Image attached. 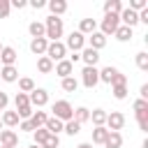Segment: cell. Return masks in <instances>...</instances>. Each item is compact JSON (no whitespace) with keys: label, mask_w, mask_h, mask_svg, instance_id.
<instances>
[{"label":"cell","mask_w":148,"mask_h":148,"mask_svg":"<svg viewBox=\"0 0 148 148\" xmlns=\"http://www.w3.org/2000/svg\"><path fill=\"white\" fill-rule=\"evenodd\" d=\"M44 30H46L44 37H46L49 42H60L62 30H65L62 18H60V16H46V21H44Z\"/></svg>","instance_id":"6da1fadb"},{"label":"cell","mask_w":148,"mask_h":148,"mask_svg":"<svg viewBox=\"0 0 148 148\" xmlns=\"http://www.w3.org/2000/svg\"><path fill=\"white\" fill-rule=\"evenodd\" d=\"M51 111H53V118H58V120H62V123L72 120V116H74V106H72L67 99H58V102H53Z\"/></svg>","instance_id":"7a4b0ae2"},{"label":"cell","mask_w":148,"mask_h":148,"mask_svg":"<svg viewBox=\"0 0 148 148\" xmlns=\"http://www.w3.org/2000/svg\"><path fill=\"white\" fill-rule=\"evenodd\" d=\"M62 44H65V49H67V51H72V53H81V49L86 46V37H83L79 30H72Z\"/></svg>","instance_id":"3957f363"},{"label":"cell","mask_w":148,"mask_h":148,"mask_svg":"<svg viewBox=\"0 0 148 148\" xmlns=\"http://www.w3.org/2000/svg\"><path fill=\"white\" fill-rule=\"evenodd\" d=\"M51 62H60V60H65V56H67V49H65V44L62 42H49V46H46V53H44Z\"/></svg>","instance_id":"277c9868"},{"label":"cell","mask_w":148,"mask_h":148,"mask_svg":"<svg viewBox=\"0 0 148 148\" xmlns=\"http://www.w3.org/2000/svg\"><path fill=\"white\" fill-rule=\"evenodd\" d=\"M118 25H120L118 14H104V18H102V23H99V32H102L104 37H109V35H113V32L118 30Z\"/></svg>","instance_id":"5b68a950"},{"label":"cell","mask_w":148,"mask_h":148,"mask_svg":"<svg viewBox=\"0 0 148 148\" xmlns=\"http://www.w3.org/2000/svg\"><path fill=\"white\" fill-rule=\"evenodd\" d=\"M123 125H125V116H123L120 111H111V113H106V123H104V127H106L109 132H120Z\"/></svg>","instance_id":"8992f818"},{"label":"cell","mask_w":148,"mask_h":148,"mask_svg":"<svg viewBox=\"0 0 148 148\" xmlns=\"http://www.w3.org/2000/svg\"><path fill=\"white\" fill-rule=\"evenodd\" d=\"M81 83H83L86 88H95V86L99 83V69H97V67H83V72H81Z\"/></svg>","instance_id":"52a82bcc"},{"label":"cell","mask_w":148,"mask_h":148,"mask_svg":"<svg viewBox=\"0 0 148 148\" xmlns=\"http://www.w3.org/2000/svg\"><path fill=\"white\" fill-rule=\"evenodd\" d=\"M28 99H30V106L42 109V106H46V104H49V92H46L44 88H35V90L28 95Z\"/></svg>","instance_id":"ba28073f"},{"label":"cell","mask_w":148,"mask_h":148,"mask_svg":"<svg viewBox=\"0 0 148 148\" xmlns=\"http://www.w3.org/2000/svg\"><path fill=\"white\" fill-rule=\"evenodd\" d=\"M118 18H120V25H127V28H132V30H134V25L139 23V14L132 12L130 7H123V12L118 14Z\"/></svg>","instance_id":"9c48e42d"},{"label":"cell","mask_w":148,"mask_h":148,"mask_svg":"<svg viewBox=\"0 0 148 148\" xmlns=\"http://www.w3.org/2000/svg\"><path fill=\"white\" fill-rule=\"evenodd\" d=\"M79 56H81V60L86 62V67H97V62H99V51H95V49H90V46H83Z\"/></svg>","instance_id":"30bf717a"},{"label":"cell","mask_w":148,"mask_h":148,"mask_svg":"<svg viewBox=\"0 0 148 148\" xmlns=\"http://www.w3.org/2000/svg\"><path fill=\"white\" fill-rule=\"evenodd\" d=\"M0 146L2 148H16L18 146V134L14 130H2L0 132Z\"/></svg>","instance_id":"8fae6325"},{"label":"cell","mask_w":148,"mask_h":148,"mask_svg":"<svg viewBox=\"0 0 148 148\" xmlns=\"http://www.w3.org/2000/svg\"><path fill=\"white\" fill-rule=\"evenodd\" d=\"M16 49H12V46H2V51H0V62H2V67H9V65H14L16 62Z\"/></svg>","instance_id":"7c38bea8"},{"label":"cell","mask_w":148,"mask_h":148,"mask_svg":"<svg viewBox=\"0 0 148 148\" xmlns=\"http://www.w3.org/2000/svg\"><path fill=\"white\" fill-rule=\"evenodd\" d=\"M53 69H56V74L60 76V79H67V76H72V72H74V65L65 58V60H60V62H56L53 65Z\"/></svg>","instance_id":"4fadbf2b"},{"label":"cell","mask_w":148,"mask_h":148,"mask_svg":"<svg viewBox=\"0 0 148 148\" xmlns=\"http://www.w3.org/2000/svg\"><path fill=\"white\" fill-rule=\"evenodd\" d=\"M88 46H90V49H95V51H99V49H104V46H106V37H104L99 30H95L92 35H88Z\"/></svg>","instance_id":"5bb4252c"},{"label":"cell","mask_w":148,"mask_h":148,"mask_svg":"<svg viewBox=\"0 0 148 148\" xmlns=\"http://www.w3.org/2000/svg\"><path fill=\"white\" fill-rule=\"evenodd\" d=\"M0 79H2V81H7V83H14V81H18V69H16V65L0 67Z\"/></svg>","instance_id":"9a60e30c"},{"label":"cell","mask_w":148,"mask_h":148,"mask_svg":"<svg viewBox=\"0 0 148 148\" xmlns=\"http://www.w3.org/2000/svg\"><path fill=\"white\" fill-rule=\"evenodd\" d=\"M95 30H97V21H95V18H81V21H79V32H81L83 37H86V35H92Z\"/></svg>","instance_id":"2e32d148"},{"label":"cell","mask_w":148,"mask_h":148,"mask_svg":"<svg viewBox=\"0 0 148 148\" xmlns=\"http://www.w3.org/2000/svg\"><path fill=\"white\" fill-rule=\"evenodd\" d=\"M46 46H49V39H46V37H37V39L30 42V51H32L35 56H44V53H46Z\"/></svg>","instance_id":"e0dca14e"},{"label":"cell","mask_w":148,"mask_h":148,"mask_svg":"<svg viewBox=\"0 0 148 148\" xmlns=\"http://www.w3.org/2000/svg\"><path fill=\"white\" fill-rule=\"evenodd\" d=\"M62 127H65V123L58 120V118H53V116H49V120H46V125H44V130H46L49 134H56V136L62 132Z\"/></svg>","instance_id":"ac0fdd59"},{"label":"cell","mask_w":148,"mask_h":148,"mask_svg":"<svg viewBox=\"0 0 148 148\" xmlns=\"http://www.w3.org/2000/svg\"><path fill=\"white\" fill-rule=\"evenodd\" d=\"M46 7L51 9V16H60V14L67 12V2H65V0H49Z\"/></svg>","instance_id":"d6986e66"},{"label":"cell","mask_w":148,"mask_h":148,"mask_svg":"<svg viewBox=\"0 0 148 148\" xmlns=\"http://www.w3.org/2000/svg\"><path fill=\"white\" fill-rule=\"evenodd\" d=\"M0 120H2V125H5V127H16V125L21 123V118H18V113H16V111H2Z\"/></svg>","instance_id":"ffe728a7"},{"label":"cell","mask_w":148,"mask_h":148,"mask_svg":"<svg viewBox=\"0 0 148 148\" xmlns=\"http://www.w3.org/2000/svg\"><path fill=\"white\" fill-rule=\"evenodd\" d=\"M46 120H49V113H46V111H32V116H30V123H32L35 130H37V127H44Z\"/></svg>","instance_id":"44dd1931"},{"label":"cell","mask_w":148,"mask_h":148,"mask_svg":"<svg viewBox=\"0 0 148 148\" xmlns=\"http://www.w3.org/2000/svg\"><path fill=\"white\" fill-rule=\"evenodd\" d=\"M90 120H92L95 127H104V123H106V111H104V109H92V111H90Z\"/></svg>","instance_id":"7402d4cb"},{"label":"cell","mask_w":148,"mask_h":148,"mask_svg":"<svg viewBox=\"0 0 148 148\" xmlns=\"http://www.w3.org/2000/svg\"><path fill=\"white\" fill-rule=\"evenodd\" d=\"M123 146V134L120 132H109L106 141H104V148H120Z\"/></svg>","instance_id":"603a6c76"},{"label":"cell","mask_w":148,"mask_h":148,"mask_svg":"<svg viewBox=\"0 0 148 148\" xmlns=\"http://www.w3.org/2000/svg\"><path fill=\"white\" fill-rule=\"evenodd\" d=\"M72 120H76L79 125L88 123V120H90V109H86V106H79V109H74V116H72Z\"/></svg>","instance_id":"cb8c5ba5"},{"label":"cell","mask_w":148,"mask_h":148,"mask_svg":"<svg viewBox=\"0 0 148 148\" xmlns=\"http://www.w3.org/2000/svg\"><path fill=\"white\" fill-rule=\"evenodd\" d=\"M28 32H30V37H32V39H37V37H44V35H46L44 23H39V21H32V23L28 25Z\"/></svg>","instance_id":"d4e9b609"},{"label":"cell","mask_w":148,"mask_h":148,"mask_svg":"<svg viewBox=\"0 0 148 148\" xmlns=\"http://www.w3.org/2000/svg\"><path fill=\"white\" fill-rule=\"evenodd\" d=\"M132 32H134L132 28H127V25H118V30L113 32V37H116L118 42H130V39H132Z\"/></svg>","instance_id":"484cf974"},{"label":"cell","mask_w":148,"mask_h":148,"mask_svg":"<svg viewBox=\"0 0 148 148\" xmlns=\"http://www.w3.org/2000/svg\"><path fill=\"white\" fill-rule=\"evenodd\" d=\"M116 74H118V69H116V67H111V65H109V67H102V69H99V81H104V83H109V86H111V81H113V76H116Z\"/></svg>","instance_id":"4316f807"},{"label":"cell","mask_w":148,"mask_h":148,"mask_svg":"<svg viewBox=\"0 0 148 148\" xmlns=\"http://www.w3.org/2000/svg\"><path fill=\"white\" fill-rule=\"evenodd\" d=\"M35 88H37V86H35V81H32L30 76H21V79H18V90H21V92L30 95Z\"/></svg>","instance_id":"83f0119b"},{"label":"cell","mask_w":148,"mask_h":148,"mask_svg":"<svg viewBox=\"0 0 148 148\" xmlns=\"http://www.w3.org/2000/svg\"><path fill=\"white\" fill-rule=\"evenodd\" d=\"M120 12H123L120 0H106L104 2V14H120Z\"/></svg>","instance_id":"f1b7e54d"},{"label":"cell","mask_w":148,"mask_h":148,"mask_svg":"<svg viewBox=\"0 0 148 148\" xmlns=\"http://www.w3.org/2000/svg\"><path fill=\"white\" fill-rule=\"evenodd\" d=\"M37 69H39L42 74H51V72H53V62H51L46 56H39V58H37Z\"/></svg>","instance_id":"f546056e"},{"label":"cell","mask_w":148,"mask_h":148,"mask_svg":"<svg viewBox=\"0 0 148 148\" xmlns=\"http://www.w3.org/2000/svg\"><path fill=\"white\" fill-rule=\"evenodd\" d=\"M106 136H109V130H106V127H95V130H92V143L104 146Z\"/></svg>","instance_id":"4dcf8cb0"},{"label":"cell","mask_w":148,"mask_h":148,"mask_svg":"<svg viewBox=\"0 0 148 148\" xmlns=\"http://www.w3.org/2000/svg\"><path fill=\"white\" fill-rule=\"evenodd\" d=\"M76 88H79V81H76L74 76L62 79V90H65V92H76Z\"/></svg>","instance_id":"1f68e13d"},{"label":"cell","mask_w":148,"mask_h":148,"mask_svg":"<svg viewBox=\"0 0 148 148\" xmlns=\"http://www.w3.org/2000/svg\"><path fill=\"white\" fill-rule=\"evenodd\" d=\"M62 132H67L69 136H76V134L81 132V125H79L76 120H67V123H65V127H62Z\"/></svg>","instance_id":"d6a6232c"},{"label":"cell","mask_w":148,"mask_h":148,"mask_svg":"<svg viewBox=\"0 0 148 148\" xmlns=\"http://www.w3.org/2000/svg\"><path fill=\"white\" fill-rule=\"evenodd\" d=\"M136 67H139L141 72H148V53H146V51L136 53Z\"/></svg>","instance_id":"836d02e7"},{"label":"cell","mask_w":148,"mask_h":148,"mask_svg":"<svg viewBox=\"0 0 148 148\" xmlns=\"http://www.w3.org/2000/svg\"><path fill=\"white\" fill-rule=\"evenodd\" d=\"M14 104H16V109H23V106H30V99H28V95H25V92H16Z\"/></svg>","instance_id":"e575fe53"},{"label":"cell","mask_w":148,"mask_h":148,"mask_svg":"<svg viewBox=\"0 0 148 148\" xmlns=\"http://www.w3.org/2000/svg\"><path fill=\"white\" fill-rule=\"evenodd\" d=\"M32 136H35V143H37V146H42V143L46 141V136H49V132H46L44 127H37V130L32 132Z\"/></svg>","instance_id":"d590c367"},{"label":"cell","mask_w":148,"mask_h":148,"mask_svg":"<svg viewBox=\"0 0 148 148\" xmlns=\"http://www.w3.org/2000/svg\"><path fill=\"white\" fill-rule=\"evenodd\" d=\"M111 92L116 99H125L127 97V86H111Z\"/></svg>","instance_id":"8d00e7d4"},{"label":"cell","mask_w":148,"mask_h":148,"mask_svg":"<svg viewBox=\"0 0 148 148\" xmlns=\"http://www.w3.org/2000/svg\"><path fill=\"white\" fill-rule=\"evenodd\" d=\"M58 146H60V139H58L56 134H49L46 141L42 143V148H58Z\"/></svg>","instance_id":"74e56055"},{"label":"cell","mask_w":148,"mask_h":148,"mask_svg":"<svg viewBox=\"0 0 148 148\" xmlns=\"http://www.w3.org/2000/svg\"><path fill=\"white\" fill-rule=\"evenodd\" d=\"M9 12H12L9 0H0V18H7V16H9Z\"/></svg>","instance_id":"f35d334b"},{"label":"cell","mask_w":148,"mask_h":148,"mask_svg":"<svg viewBox=\"0 0 148 148\" xmlns=\"http://www.w3.org/2000/svg\"><path fill=\"white\" fill-rule=\"evenodd\" d=\"M111 86H127V76H125L123 72H118V74L113 76V81H111Z\"/></svg>","instance_id":"ab89813d"},{"label":"cell","mask_w":148,"mask_h":148,"mask_svg":"<svg viewBox=\"0 0 148 148\" xmlns=\"http://www.w3.org/2000/svg\"><path fill=\"white\" fill-rule=\"evenodd\" d=\"M134 111H148V99H141V97H139V99L134 102Z\"/></svg>","instance_id":"60d3db41"},{"label":"cell","mask_w":148,"mask_h":148,"mask_svg":"<svg viewBox=\"0 0 148 148\" xmlns=\"http://www.w3.org/2000/svg\"><path fill=\"white\" fill-rule=\"evenodd\" d=\"M18 130H21V132H35V127H32L30 120H21V123H18Z\"/></svg>","instance_id":"b9f144b4"},{"label":"cell","mask_w":148,"mask_h":148,"mask_svg":"<svg viewBox=\"0 0 148 148\" xmlns=\"http://www.w3.org/2000/svg\"><path fill=\"white\" fill-rule=\"evenodd\" d=\"M28 5V0H9V7H14V9H23Z\"/></svg>","instance_id":"7bdbcfd3"},{"label":"cell","mask_w":148,"mask_h":148,"mask_svg":"<svg viewBox=\"0 0 148 148\" xmlns=\"http://www.w3.org/2000/svg\"><path fill=\"white\" fill-rule=\"evenodd\" d=\"M7 104H9V97H7V92H2V90H0V111H5V109H7Z\"/></svg>","instance_id":"ee69618b"},{"label":"cell","mask_w":148,"mask_h":148,"mask_svg":"<svg viewBox=\"0 0 148 148\" xmlns=\"http://www.w3.org/2000/svg\"><path fill=\"white\" fill-rule=\"evenodd\" d=\"M28 5H30V7H32V9H42V7H44V5H46V2H44V0H30V2H28Z\"/></svg>","instance_id":"f6af8a7d"},{"label":"cell","mask_w":148,"mask_h":148,"mask_svg":"<svg viewBox=\"0 0 148 148\" xmlns=\"http://www.w3.org/2000/svg\"><path fill=\"white\" fill-rule=\"evenodd\" d=\"M139 23H148V7L139 12Z\"/></svg>","instance_id":"bcb514c9"},{"label":"cell","mask_w":148,"mask_h":148,"mask_svg":"<svg viewBox=\"0 0 148 148\" xmlns=\"http://www.w3.org/2000/svg\"><path fill=\"white\" fill-rule=\"evenodd\" d=\"M139 95H141V99H148V83H143L139 88Z\"/></svg>","instance_id":"7dc6e473"},{"label":"cell","mask_w":148,"mask_h":148,"mask_svg":"<svg viewBox=\"0 0 148 148\" xmlns=\"http://www.w3.org/2000/svg\"><path fill=\"white\" fill-rule=\"evenodd\" d=\"M76 148H92V143H79Z\"/></svg>","instance_id":"c3c4849f"},{"label":"cell","mask_w":148,"mask_h":148,"mask_svg":"<svg viewBox=\"0 0 148 148\" xmlns=\"http://www.w3.org/2000/svg\"><path fill=\"white\" fill-rule=\"evenodd\" d=\"M28 148H42V146H37V143H32V146H28Z\"/></svg>","instance_id":"681fc988"},{"label":"cell","mask_w":148,"mask_h":148,"mask_svg":"<svg viewBox=\"0 0 148 148\" xmlns=\"http://www.w3.org/2000/svg\"><path fill=\"white\" fill-rule=\"evenodd\" d=\"M2 130H5V125H2V120H0V132H2Z\"/></svg>","instance_id":"f907efd6"},{"label":"cell","mask_w":148,"mask_h":148,"mask_svg":"<svg viewBox=\"0 0 148 148\" xmlns=\"http://www.w3.org/2000/svg\"><path fill=\"white\" fill-rule=\"evenodd\" d=\"M0 51H2V44H0Z\"/></svg>","instance_id":"816d5d0a"},{"label":"cell","mask_w":148,"mask_h":148,"mask_svg":"<svg viewBox=\"0 0 148 148\" xmlns=\"http://www.w3.org/2000/svg\"><path fill=\"white\" fill-rule=\"evenodd\" d=\"M0 148H2V146H0Z\"/></svg>","instance_id":"f5cc1de1"}]
</instances>
